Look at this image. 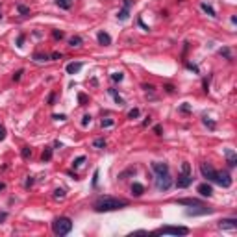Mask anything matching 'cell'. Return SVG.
Returning a JSON list of instances; mask_svg holds the SVG:
<instances>
[{"instance_id": "obj_1", "label": "cell", "mask_w": 237, "mask_h": 237, "mask_svg": "<svg viewBox=\"0 0 237 237\" xmlns=\"http://www.w3.org/2000/svg\"><path fill=\"white\" fill-rule=\"evenodd\" d=\"M200 172L208 181H213V183L220 185V187H230L234 183V178L228 170H215L209 163H202L200 165Z\"/></svg>"}, {"instance_id": "obj_2", "label": "cell", "mask_w": 237, "mask_h": 237, "mask_svg": "<svg viewBox=\"0 0 237 237\" xmlns=\"http://www.w3.org/2000/svg\"><path fill=\"white\" fill-rule=\"evenodd\" d=\"M128 206V200H122V198H113V196H98L95 200L93 208L97 213H106V211H117V209H122Z\"/></svg>"}, {"instance_id": "obj_3", "label": "cell", "mask_w": 237, "mask_h": 237, "mask_svg": "<svg viewBox=\"0 0 237 237\" xmlns=\"http://www.w3.org/2000/svg\"><path fill=\"white\" fill-rule=\"evenodd\" d=\"M52 231L56 235H67L72 231V220L69 217H58L52 222Z\"/></svg>"}, {"instance_id": "obj_4", "label": "cell", "mask_w": 237, "mask_h": 237, "mask_svg": "<svg viewBox=\"0 0 237 237\" xmlns=\"http://www.w3.org/2000/svg\"><path fill=\"white\" fill-rule=\"evenodd\" d=\"M193 183V174H191V165L187 161H183L181 163V172L178 174V180H176V187L180 189H185L189 187V185Z\"/></svg>"}, {"instance_id": "obj_5", "label": "cell", "mask_w": 237, "mask_h": 237, "mask_svg": "<svg viewBox=\"0 0 237 237\" xmlns=\"http://www.w3.org/2000/svg\"><path fill=\"white\" fill-rule=\"evenodd\" d=\"M154 234H158V235H187L189 228H185V226H161Z\"/></svg>"}, {"instance_id": "obj_6", "label": "cell", "mask_w": 237, "mask_h": 237, "mask_svg": "<svg viewBox=\"0 0 237 237\" xmlns=\"http://www.w3.org/2000/svg\"><path fill=\"white\" fill-rule=\"evenodd\" d=\"M172 183H174V180L170 176V172L156 174V187H158V191H169L172 187Z\"/></svg>"}, {"instance_id": "obj_7", "label": "cell", "mask_w": 237, "mask_h": 237, "mask_svg": "<svg viewBox=\"0 0 237 237\" xmlns=\"http://www.w3.org/2000/svg\"><path fill=\"white\" fill-rule=\"evenodd\" d=\"M193 208V206H191ZM209 213H213V209L211 208H206L204 204H200V206H196V209H185V217H198V215H209Z\"/></svg>"}, {"instance_id": "obj_8", "label": "cell", "mask_w": 237, "mask_h": 237, "mask_svg": "<svg viewBox=\"0 0 237 237\" xmlns=\"http://www.w3.org/2000/svg\"><path fill=\"white\" fill-rule=\"evenodd\" d=\"M130 9H132V0H122V9L117 13V19H119V21H128Z\"/></svg>"}, {"instance_id": "obj_9", "label": "cell", "mask_w": 237, "mask_h": 237, "mask_svg": "<svg viewBox=\"0 0 237 237\" xmlns=\"http://www.w3.org/2000/svg\"><path fill=\"white\" fill-rule=\"evenodd\" d=\"M219 228L220 230H235L237 228V219H222V220H219Z\"/></svg>"}, {"instance_id": "obj_10", "label": "cell", "mask_w": 237, "mask_h": 237, "mask_svg": "<svg viewBox=\"0 0 237 237\" xmlns=\"http://www.w3.org/2000/svg\"><path fill=\"white\" fill-rule=\"evenodd\" d=\"M97 39H98V44H102V47H108V44H111V35L108 32H104V30H100L97 33Z\"/></svg>"}, {"instance_id": "obj_11", "label": "cell", "mask_w": 237, "mask_h": 237, "mask_svg": "<svg viewBox=\"0 0 237 237\" xmlns=\"http://www.w3.org/2000/svg\"><path fill=\"white\" fill-rule=\"evenodd\" d=\"M224 156H226V161H228V167H235L237 165V154L234 152L231 148H224Z\"/></svg>"}, {"instance_id": "obj_12", "label": "cell", "mask_w": 237, "mask_h": 237, "mask_svg": "<svg viewBox=\"0 0 237 237\" xmlns=\"http://www.w3.org/2000/svg\"><path fill=\"white\" fill-rule=\"evenodd\" d=\"M152 170H154V174H165V172H169V165L161 163V161H154L152 163Z\"/></svg>"}, {"instance_id": "obj_13", "label": "cell", "mask_w": 237, "mask_h": 237, "mask_svg": "<svg viewBox=\"0 0 237 237\" xmlns=\"http://www.w3.org/2000/svg\"><path fill=\"white\" fill-rule=\"evenodd\" d=\"M196 191H198L202 196H208V198H209V196H213V187H211L209 183H200Z\"/></svg>"}, {"instance_id": "obj_14", "label": "cell", "mask_w": 237, "mask_h": 237, "mask_svg": "<svg viewBox=\"0 0 237 237\" xmlns=\"http://www.w3.org/2000/svg\"><path fill=\"white\" fill-rule=\"evenodd\" d=\"M176 204H180V206H200L202 200H198V198H178Z\"/></svg>"}, {"instance_id": "obj_15", "label": "cell", "mask_w": 237, "mask_h": 237, "mask_svg": "<svg viewBox=\"0 0 237 237\" xmlns=\"http://www.w3.org/2000/svg\"><path fill=\"white\" fill-rule=\"evenodd\" d=\"M83 69V63H80V61H76V63H69L67 65V74H76V72H80V70Z\"/></svg>"}, {"instance_id": "obj_16", "label": "cell", "mask_w": 237, "mask_h": 237, "mask_svg": "<svg viewBox=\"0 0 237 237\" xmlns=\"http://www.w3.org/2000/svg\"><path fill=\"white\" fill-rule=\"evenodd\" d=\"M74 4V0H56V6L59 9H70Z\"/></svg>"}, {"instance_id": "obj_17", "label": "cell", "mask_w": 237, "mask_h": 237, "mask_svg": "<svg viewBox=\"0 0 237 237\" xmlns=\"http://www.w3.org/2000/svg\"><path fill=\"white\" fill-rule=\"evenodd\" d=\"M108 93H109V95H111V97L115 98V102H117L119 106H124V98L120 97V95H119V93H117V91H115L113 87H111V89H108Z\"/></svg>"}, {"instance_id": "obj_18", "label": "cell", "mask_w": 237, "mask_h": 237, "mask_svg": "<svg viewBox=\"0 0 237 237\" xmlns=\"http://www.w3.org/2000/svg\"><path fill=\"white\" fill-rule=\"evenodd\" d=\"M83 43V39L80 37V35H72V37L69 39V47H72V48H76V47H80V44Z\"/></svg>"}, {"instance_id": "obj_19", "label": "cell", "mask_w": 237, "mask_h": 237, "mask_svg": "<svg viewBox=\"0 0 237 237\" xmlns=\"http://www.w3.org/2000/svg\"><path fill=\"white\" fill-rule=\"evenodd\" d=\"M200 8H202V11H204V13H208L209 17H217V11H215V9H213V8L209 6V4L202 2V4H200Z\"/></svg>"}, {"instance_id": "obj_20", "label": "cell", "mask_w": 237, "mask_h": 237, "mask_svg": "<svg viewBox=\"0 0 237 237\" xmlns=\"http://www.w3.org/2000/svg\"><path fill=\"white\" fill-rule=\"evenodd\" d=\"M143 193H145V187H143L141 183H137V181H135V183L132 185V195H133V196H141Z\"/></svg>"}, {"instance_id": "obj_21", "label": "cell", "mask_w": 237, "mask_h": 237, "mask_svg": "<svg viewBox=\"0 0 237 237\" xmlns=\"http://www.w3.org/2000/svg\"><path fill=\"white\" fill-rule=\"evenodd\" d=\"M41 159H43V163H47V161H50V159H52V148H50V147H47V148L43 150Z\"/></svg>"}, {"instance_id": "obj_22", "label": "cell", "mask_w": 237, "mask_h": 237, "mask_svg": "<svg viewBox=\"0 0 237 237\" xmlns=\"http://www.w3.org/2000/svg\"><path fill=\"white\" fill-rule=\"evenodd\" d=\"M33 59L35 61H39V63H43V61H50V56H47V54H33Z\"/></svg>"}, {"instance_id": "obj_23", "label": "cell", "mask_w": 237, "mask_h": 237, "mask_svg": "<svg viewBox=\"0 0 237 237\" xmlns=\"http://www.w3.org/2000/svg\"><path fill=\"white\" fill-rule=\"evenodd\" d=\"M93 147H95V148H106V139H104V137L95 139V141H93Z\"/></svg>"}, {"instance_id": "obj_24", "label": "cell", "mask_w": 237, "mask_h": 237, "mask_svg": "<svg viewBox=\"0 0 237 237\" xmlns=\"http://www.w3.org/2000/svg\"><path fill=\"white\" fill-rule=\"evenodd\" d=\"M113 124H115V119H102V122H100L102 128H111Z\"/></svg>"}, {"instance_id": "obj_25", "label": "cell", "mask_w": 237, "mask_h": 237, "mask_svg": "<svg viewBox=\"0 0 237 237\" xmlns=\"http://www.w3.org/2000/svg\"><path fill=\"white\" fill-rule=\"evenodd\" d=\"M21 156H22L24 159L32 158V148H30V147H22V150H21Z\"/></svg>"}, {"instance_id": "obj_26", "label": "cell", "mask_w": 237, "mask_h": 237, "mask_svg": "<svg viewBox=\"0 0 237 237\" xmlns=\"http://www.w3.org/2000/svg\"><path fill=\"white\" fill-rule=\"evenodd\" d=\"M17 11L21 13V15H30V8L24 6V4H19V6H17Z\"/></svg>"}, {"instance_id": "obj_27", "label": "cell", "mask_w": 237, "mask_h": 237, "mask_svg": "<svg viewBox=\"0 0 237 237\" xmlns=\"http://www.w3.org/2000/svg\"><path fill=\"white\" fill-rule=\"evenodd\" d=\"M139 115H141L139 108H133V109H130V111H128V119H137Z\"/></svg>"}, {"instance_id": "obj_28", "label": "cell", "mask_w": 237, "mask_h": 237, "mask_svg": "<svg viewBox=\"0 0 237 237\" xmlns=\"http://www.w3.org/2000/svg\"><path fill=\"white\" fill-rule=\"evenodd\" d=\"M219 54H220V56H224L226 59H231V52H230V48H226V47H224V48H220V50H219Z\"/></svg>"}, {"instance_id": "obj_29", "label": "cell", "mask_w": 237, "mask_h": 237, "mask_svg": "<svg viewBox=\"0 0 237 237\" xmlns=\"http://www.w3.org/2000/svg\"><path fill=\"white\" fill-rule=\"evenodd\" d=\"M128 174H135V167H130L128 170H124V172H120V174H119V178H120V180H124V178H126V176H128Z\"/></svg>"}, {"instance_id": "obj_30", "label": "cell", "mask_w": 237, "mask_h": 237, "mask_svg": "<svg viewBox=\"0 0 237 237\" xmlns=\"http://www.w3.org/2000/svg\"><path fill=\"white\" fill-rule=\"evenodd\" d=\"M52 37L56 39V41H61V39L65 37V33H63V32H59V30H54V32H52Z\"/></svg>"}, {"instance_id": "obj_31", "label": "cell", "mask_w": 237, "mask_h": 237, "mask_svg": "<svg viewBox=\"0 0 237 237\" xmlns=\"http://www.w3.org/2000/svg\"><path fill=\"white\" fill-rule=\"evenodd\" d=\"M111 80H113V82H122V80H124V74H122V72H113V74H111Z\"/></svg>"}, {"instance_id": "obj_32", "label": "cell", "mask_w": 237, "mask_h": 237, "mask_svg": "<svg viewBox=\"0 0 237 237\" xmlns=\"http://www.w3.org/2000/svg\"><path fill=\"white\" fill-rule=\"evenodd\" d=\"M83 161H85V156H80V158H76V159L72 161V167H80Z\"/></svg>"}, {"instance_id": "obj_33", "label": "cell", "mask_w": 237, "mask_h": 237, "mask_svg": "<svg viewBox=\"0 0 237 237\" xmlns=\"http://www.w3.org/2000/svg\"><path fill=\"white\" fill-rule=\"evenodd\" d=\"M98 174H100V170L97 169V170L93 172V187H95V189H97V185H98Z\"/></svg>"}, {"instance_id": "obj_34", "label": "cell", "mask_w": 237, "mask_h": 237, "mask_svg": "<svg viewBox=\"0 0 237 237\" xmlns=\"http://www.w3.org/2000/svg\"><path fill=\"white\" fill-rule=\"evenodd\" d=\"M54 198H65V191L63 189H56V191H54Z\"/></svg>"}, {"instance_id": "obj_35", "label": "cell", "mask_w": 237, "mask_h": 237, "mask_svg": "<svg viewBox=\"0 0 237 237\" xmlns=\"http://www.w3.org/2000/svg\"><path fill=\"white\" fill-rule=\"evenodd\" d=\"M78 100H80V104H82V106H85V104H87V100H89V97H87V95H83V93H80L78 95Z\"/></svg>"}, {"instance_id": "obj_36", "label": "cell", "mask_w": 237, "mask_h": 237, "mask_svg": "<svg viewBox=\"0 0 237 237\" xmlns=\"http://www.w3.org/2000/svg\"><path fill=\"white\" fill-rule=\"evenodd\" d=\"M202 122H204L206 126H209V130H213V128H215V122H213V120H209L208 117H202Z\"/></svg>"}, {"instance_id": "obj_37", "label": "cell", "mask_w": 237, "mask_h": 237, "mask_svg": "<svg viewBox=\"0 0 237 237\" xmlns=\"http://www.w3.org/2000/svg\"><path fill=\"white\" fill-rule=\"evenodd\" d=\"M180 111H183V113H191V106L187 104V102H183L180 106Z\"/></svg>"}, {"instance_id": "obj_38", "label": "cell", "mask_w": 237, "mask_h": 237, "mask_svg": "<svg viewBox=\"0 0 237 237\" xmlns=\"http://www.w3.org/2000/svg\"><path fill=\"white\" fill-rule=\"evenodd\" d=\"M33 181H35V178H33V176H28V180L24 181V187H26V189H30V187L33 185Z\"/></svg>"}, {"instance_id": "obj_39", "label": "cell", "mask_w": 237, "mask_h": 237, "mask_svg": "<svg viewBox=\"0 0 237 237\" xmlns=\"http://www.w3.org/2000/svg\"><path fill=\"white\" fill-rule=\"evenodd\" d=\"M22 74H24V70H22V69H21V70H17V72L13 74V82H19V80L22 78Z\"/></svg>"}, {"instance_id": "obj_40", "label": "cell", "mask_w": 237, "mask_h": 237, "mask_svg": "<svg viewBox=\"0 0 237 237\" xmlns=\"http://www.w3.org/2000/svg\"><path fill=\"white\" fill-rule=\"evenodd\" d=\"M87 124H91V115H83V119H82V126L85 128Z\"/></svg>"}, {"instance_id": "obj_41", "label": "cell", "mask_w": 237, "mask_h": 237, "mask_svg": "<svg viewBox=\"0 0 237 237\" xmlns=\"http://www.w3.org/2000/svg\"><path fill=\"white\" fill-rule=\"evenodd\" d=\"M54 102H56V93H50L48 95V106H54Z\"/></svg>"}, {"instance_id": "obj_42", "label": "cell", "mask_w": 237, "mask_h": 237, "mask_svg": "<svg viewBox=\"0 0 237 237\" xmlns=\"http://www.w3.org/2000/svg\"><path fill=\"white\" fill-rule=\"evenodd\" d=\"M61 58H63L61 52H52V54H50V59H61Z\"/></svg>"}, {"instance_id": "obj_43", "label": "cell", "mask_w": 237, "mask_h": 237, "mask_svg": "<svg viewBox=\"0 0 237 237\" xmlns=\"http://www.w3.org/2000/svg\"><path fill=\"white\" fill-rule=\"evenodd\" d=\"M8 219V211H4V209H0V224L4 222V220Z\"/></svg>"}, {"instance_id": "obj_44", "label": "cell", "mask_w": 237, "mask_h": 237, "mask_svg": "<svg viewBox=\"0 0 237 237\" xmlns=\"http://www.w3.org/2000/svg\"><path fill=\"white\" fill-rule=\"evenodd\" d=\"M4 139H6V128L0 124V141H4Z\"/></svg>"}, {"instance_id": "obj_45", "label": "cell", "mask_w": 237, "mask_h": 237, "mask_svg": "<svg viewBox=\"0 0 237 237\" xmlns=\"http://www.w3.org/2000/svg\"><path fill=\"white\" fill-rule=\"evenodd\" d=\"M24 37H26L24 33H21V35H19V39H17V47H22V43H24Z\"/></svg>"}, {"instance_id": "obj_46", "label": "cell", "mask_w": 237, "mask_h": 237, "mask_svg": "<svg viewBox=\"0 0 237 237\" xmlns=\"http://www.w3.org/2000/svg\"><path fill=\"white\" fill-rule=\"evenodd\" d=\"M185 67H187V69H191V70H195V72L198 74V67H196V65H193V63H185Z\"/></svg>"}, {"instance_id": "obj_47", "label": "cell", "mask_w": 237, "mask_h": 237, "mask_svg": "<svg viewBox=\"0 0 237 237\" xmlns=\"http://www.w3.org/2000/svg\"><path fill=\"white\" fill-rule=\"evenodd\" d=\"M165 91H167V93H174V85L167 83V85H165Z\"/></svg>"}, {"instance_id": "obj_48", "label": "cell", "mask_w": 237, "mask_h": 237, "mask_svg": "<svg viewBox=\"0 0 237 237\" xmlns=\"http://www.w3.org/2000/svg\"><path fill=\"white\" fill-rule=\"evenodd\" d=\"M143 89H145V91H150V93H152V91H154V85H148V83H143Z\"/></svg>"}, {"instance_id": "obj_49", "label": "cell", "mask_w": 237, "mask_h": 237, "mask_svg": "<svg viewBox=\"0 0 237 237\" xmlns=\"http://www.w3.org/2000/svg\"><path fill=\"white\" fill-rule=\"evenodd\" d=\"M52 119L54 120H65L67 117H65V115H52Z\"/></svg>"}, {"instance_id": "obj_50", "label": "cell", "mask_w": 237, "mask_h": 237, "mask_svg": "<svg viewBox=\"0 0 237 237\" xmlns=\"http://www.w3.org/2000/svg\"><path fill=\"white\" fill-rule=\"evenodd\" d=\"M154 133H156V135H161V126H159V124L154 126Z\"/></svg>"}, {"instance_id": "obj_51", "label": "cell", "mask_w": 237, "mask_h": 237, "mask_svg": "<svg viewBox=\"0 0 237 237\" xmlns=\"http://www.w3.org/2000/svg\"><path fill=\"white\" fill-rule=\"evenodd\" d=\"M208 87H209V78H208V80H204V91H206V93H208V91H209Z\"/></svg>"}, {"instance_id": "obj_52", "label": "cell", "mask_w": 237, "mask_h": 237, "mask_svg": "<svg viewBox=\"0 0 237 237\" xmlns=\"http://www.w3.org/2000/svg\"><path fill=\"white\" fill-rule=\"evenodd\" d=\"M150 122H152V120H150V117H147V120H145V122H143V126H148Z\"/></svg>"}, {"instance_id": "obj_53", "label": "cell", "mask_w": 237, "mask_h": 237, "mask_svg": "<svg viewBox=\"0 0 237 237\" xmlns=\"http://www.w3.org/2000/svg\"><path fill=\"white\" fill-rule=\"evenodd\" d=\"M4 187H6V185H4V183H0V191H2V189H4Z\"/></svg>"}, {"instance_id": "obj_54", "label": "cell", "mask_w": 237, "mask_h": 237, "mask_svg": "<svg viewBox=\"0 0 237 237\" xmlns=\"http://www.w3.org/2000/svg\"><path fill=\"white\" fill-rule=\"evenodd\" d=\"M0 21H2V15H0Z\"/></svg>"}]
</instances>
